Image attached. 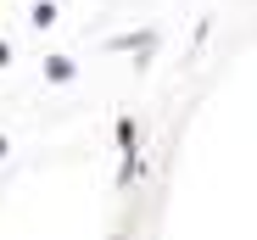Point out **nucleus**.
<instances>
[{
	"label": "nucleus",
	"instance_id": "2",
	"mask_svg": "<svg viewBox=\"0 0 257 240\" xmlns=\"http://www.w3.org/2000/svg\"><path fill=\"white\" fill-rule=\"evenodd\" d=\"M0 62H6V51H0Z\"/></svg>",
	"mask_w": 257,
	"mask_h": 240
},
{
	"label": "nucleus",
	"instance_id": "1",
	"mask_svg": "<svg viewBox=\"0 0 257 240\" xmlns=\"http://www.w3.org/2000/svg\"><path fill=\"white\" fill-rule=\"evenodd\" d=\"M140 45H151V34H123V39H112V51H140Z\"/></svg>",
	"mask_w": 257,
	"mask_h": 240
}]
</instances>
